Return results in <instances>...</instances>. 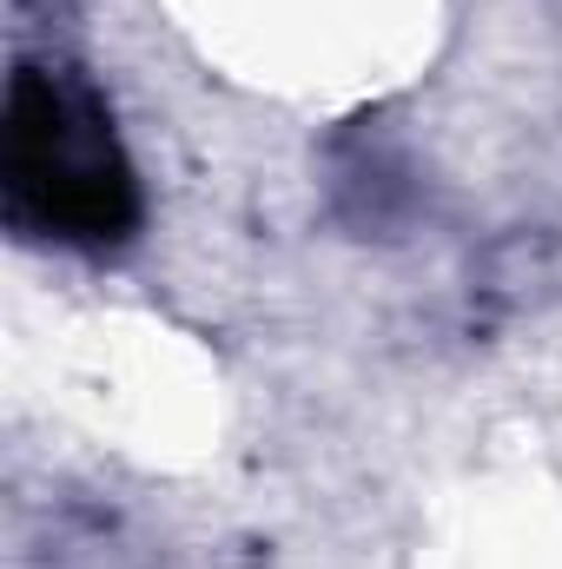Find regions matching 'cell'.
Listing matches in <instances>:
<instances>
[{"label":"cell","instance_id":"cell-1","mask_svg":"<svg viewBox=\"0 0 562 569\" xmlns=\"http://www.w3.org/2000/svg\"><path fill=\"white\" fill-rule=\"evenodd\" d=\"M0 172H7V212L33 239L100 252L140 226L133 159L113 133L100 93L53 67L13 73Z\"/></svg>","mask_w":562,"mask_h":569}]
</instances>
